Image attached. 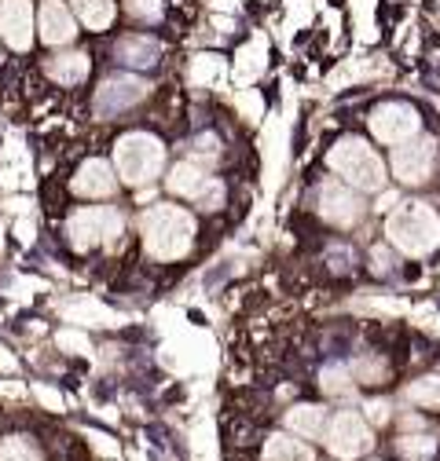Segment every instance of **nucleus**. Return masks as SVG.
I'll use <instances>...</instances> for the list:
<instances>
[{
  "instance_id": "nucleus-6",
  "label": "nucleus",
  "mask_w": 440,
  "mask_h": 461,
  "mask_svg": "<svg viewBox=\"0 0 440 461\" xmlns=\"http://www.w3.org/2000/svg\"><path fill=\"white\" fill-rule=\"evenodd\" d=\"M161 363L177 370V374H195V370H206L216 363V352H213V340L206 333H195V330H184L177 340H170L161 348Z\"/></svg>"
},
{
  "instance_id": "nucleus-13",
  "label": "nucleus",
  "mask_w": 440,
  "mask_h": 461,
  "mask_svg": "<svg viewBox=\"0 0 440 461\" xmlns=\"http://www.w3.org/2000/svg\"><path fill=\"white\" fill-rule=\"evenodd\" d=\"M115 168H110L106 161L92 158L78 168V176H74V194L81 198H106V194H115Z\"/></svg>"
},
{
  "instance_id": "nucleus-7",
  "label": "nucleus",
  "mask_w": 440,
  "mask_h": 461,
  "mask_svg": "<svg viewBox=\"0 0 440 461\" xmlns=\"http://www.w3.org/2000/svg\"><path fill=\"white\" fill-rule=\"evenodd\" d=\"M418 129H422V118H418V110L408 106V103H381V106H374V113H371V132H374V140L390 143V147L408 143L411 136H418Z\"/></svg>"
},
{
  "instance_id": "nucleus-41",
  "label": "nucleus",
  "mask_w": 440,
  "mask_h": 461,
  "mask_svg": "<svg viewBox=\"0 0 440 461\" xmlns=\"http://www.w3.org/2000/svg\"><path fill=\"white\" fill-rule=\"evenodd\" d=\"M390 267H393L390 253H385V249H374V271H390Z\"/></svg>"
},
{
  "instance_id": "nucleus-8",
  "label": "nucleus",
  "mask_w": 440,
  "mask_h": 461,
  "mask_svg": "<svg viewBox=\"0 0 440 461\" xmlns=\"http://www.w3.org/2000/svg\"><path fill=\"white\" fill-rule=\"evenodd\" d=\"M433 161H436V143L429 136H411L408 143H397L393 154V172L397 180L408 187H418L433 176Z\"/></svg>"
},
{
  "instance_id": "nucleus-31",
  "label": "nucleus",
  "mask_w": 440,
  "mask_h": 461,
  "mask_svg": "<svg viewBox=\"0 0 440 461\" xmlns=\"http://www.w3.org/2000/svg\"><path fill=\"white\" fill-rule=\"evenodd\" d=\"M235 103H239V110L246 113V118H250V122L264 118V103H261V95H257L253 88H243V92L235 95Z\"/></svg>"
},
{
  "instance_id": "nucleus-19",
  "label": "nucleus",
  "mask_w": 440,
  "mask_h": 461,
  "mask_svg": "<svg viewBox=\"0 0 440 461\" xmlns=\"http://www.w3.org/2000/svg\"><path fill=\"white\" fill-rule=\"evenodd\" d=\"M63 315H67L70 322H88V326H122V315H115L110 308H103L99 301H88V297L67 304Z\"/></svg>"
},
{
  "instance_id": "nucleus-32",
  "label": "nucleus",
  "mask_w": 440,
  "mask_h": 461,
  "mask_svg": "<svg viewBox=\"0 0 440 461\" xmlns=\"http://www.w3.org/2000/svg\"><path fill=\"white\" fill-rule=\"evenodd\" d=\"M195 450H198V457H202V454H209V461H216V443H213V421H202V425L195 429Z\"/></svg>"
},
{
  "instance_id": "nucleus-46",
  "label": "nucleus",
  "mask_w": 440,
  "mask_h": 461,
  "mask_svg": "<svg viewBox=\"0 0 440 461\" xmlns=\"http://www.w3.org/2000/svg\"><path fill=\"white\" fill-rule=\"evenodd\" d=\"M433 330H436V333H440V315H436V319H433Z\"/></svg>"
},
{
  "instance_id": "nucleus-23",
  "label": "nucleus",
  "mask_w": 440,
  "mask_h": 461,
  "mask_svg": "<svg viewBox=\"0 0 440 461\" xmlns=\"http://www.w3.org/2000/svg\"><path fill=\"white\" fill-rule=\"evenodd\" d=\"M225 74H228V67H225V59H220V55H195L191 70H188L191 85H198V88L220 85V81H225Z\"/></svg>"
},
{
  "instance_id": "nucleus-29",
  "label": "nucleus",
  "mask_w": 440,
  "mask_h": 461,
  "mask_svg": "<svg viewBox=\"0 0 440 461\" xmlns=\"http://www.w3.org/2000/svg\"><path fill=\"white\" fill-rule=\"evenodd\" d=\"M125 12H129L133 19L158 23V19H161V12H165V5H161V0H125Z\"/></svg>"
},
{
  "instance_id": "nucleus-25",
  "label": "nucleus",
  "mask_w": 440,
  "mask_h": 461,
  "mask_svg": "<svg viewBox=\"0 0 440 461\" xmlns=\"http://www.w3.org/2000/svg\"><path fill=\"white\" fill-rule=\"evenodd\" d=\"M404 395L411 402H418V407H440V374H429V377L411 381Z\"/></svg>"
},
{
  "instance_id": "nucleus-22",
  "label": "nucleus",
  "mask_w": 440,
  "mask_h": 461,
  "mask_svg": "<svg viewBox=\"0 0 440 461\" xmlns=\"http://www.w3.org/2000/svg\"><path fill=\"white\" fill-rule=\"evenodd\" d=\"M202 180H206V168H202L198 161H180V165L170 172L165 187H170L173 194H180V198H195V191L202 187Z\"/></svg>"
},
{
  "instance_id": "nucleus-40",
  "label": "nucleus",
  "mask_w": 440,
  "mask_h": 461,
  "mask_svg": "<svg viewBox=\"0 0 440 461\" xmlns=\"http://www.w3.org/2000/svg\"><path fill=\"white\" fill-rule=\"evenodd\" d=\"M88 439L96 443V450H103V454H118V443H110L106 436H99V432H88Z\"/></svg>"
},
{
  "instance_id": "nucleus-28",
  "label": "nucleus",
  "mask_w": 440,
  "mask_h": 461,
  "mask_svg": "<svg viewBox=\"0 0 440 461\" xmlns=\"http://www.w3.org/2000/svg\"><path fill=\"white\" fill-rule=\"evenodd\" d=\"M195 202H198V209H220V205H225V184L206 176L202 187L195 191Z\"/></svg>"
},
{
  "instance_id": "nucleus-45",
  "label": "nucleus",
  "mask_w": 440,
  "mask_h": 461,
  "mask_svg": "<svg viewBox=\"0 0 440 461\" xmlns=\"http://www.w3.org/2000/svg\"><path fill=\"white\" fill-rule=\"evenodd\" d=\"M216 8H235V0H216Z\"/></svg>"
},
{
  "instance_id": "nucleus-12",
  "label": "nucleus",
  "mask_w": 440,
  "mask_h": 461,
  "mask_svg": "<svg viewBox=\"0 0 440 461\" xmlns=\"http://www.w3.org/2000/svg\"><path fill=\"white\" fill-rule=\"evenodd\" d=\"M0 33L15 51H26L33 44V12L30 0H0Z\"/></svg>"
},
{
  "instance_id": "nucleus-2",
  "label": "nucleus",
  "mask_w": 440,
  "mask_h": 461,
  "mask_svg": "<svg viewBox=\"0 0 440 461\" xmlns=\"http://www.w3.org/2000/svg\"><path fill=\"white\" fill-rule=\"evenodd\" d=\"M390 242L408 257H426L440 246V216L426 202H404L385 223Z\"/></svg>"
},
{
  "instance_id": "nucleus-9",
  "label": "nucleus",
  "mask_w": 440,
  "mask_h": 461,
  "mask_svg": "<svg viewBox=\"0 0 440 461\" xmlns=\"http://www.w3.org/2000/svg\"><path fill=\"white\" fill-rule=\"evenodd\" d=\"M326 447H330V454L353 461V457L367 454L374 447V439H371V429H367V421L360 414L342 411L338 418L326 421Z\"/></svg>"
},
{
  "instance_id": "nucleus-3",
  "label": "nucleus",
  "mask_w": 440,
  "mask_h": 461,
  "mask_svg": "<svg viewBox=\"0 0 440 461\" xmlns=\"http://www.w3.org/2000/svg\"><path fill=\"white\" fill-rule=\"evenodd\" d=\"M326 165L338 172V176L353 187V191H381L385 187V165L374 154V147H367L356 136H345L330 147Z\"/></svg>"
},
{
  "instance_id": "nucleus-4",
  "label": "nucleus",
  "mask_w": 440,
  "mask_h": 461,
  "mask_svg": "<svg viewBox=\"0 0 440 461\" xmlns=\"http://www.w3.org/2000/svg\"><path fill=\"white\" fill-rule=\"evenodd\" d=\"M161 161H165V147L147 136V132H129L118 140L115 147V165H118V176L133 187H143L151 184L158 172H161Z\"/></svg>"
},
{
  "instance_id": "nucleus-34",
  "label": "nucleus",
  "mask_w": 440,
  "mask_h": 461,
  "mask_svg": "<svg viewBox=\"0 0 440 461\" xmlns=\"http://www.w3.org/2000/svg\"><path fill=\"white\" fill-rule=\"evenodd\" d=\"M353 12L360 19V41L371 44L374 41V26H371V0H353Z\"/></svg>"
},
{
  "instance_id": "nucleus-17",
  "label": "nucleus",
  "mask_w": 440,
  "mask_h": 461,
  "mask_svg": "<svg viewBox=\"0 0 440 461\" xmlns=\"http://www.w3.org/2000/svg\"><path fill=\"white\" fill-rule=\"evenodd\" d=\"M44 74L51 81H60V85H78L88 77V55L81 51H63V55H51V59L44 63Z\"/></svg>"
},
{
  "instance_id": "nucleus-42",
  "label": "nucleus",
  "mask_w": 440,
  "mask_h": 461,
  "mask_svg": "<svg viewBox=\"0 0 440 461\" xmlns=\"http://www.w3.org/2000/svg\"><path fill=\"white\" fill-rule=\"evenodd\" d=\"M393 205H397V194H393V191H385V194L378 198V205H374V209H378V212H390Z\"/></svg>"
},
{
  "instance_id": "nucleus-39",
  "label": "nucleus",
  "mask_w": 440,
  "mask_h": 461,
  "mask_svg": "<svg viewBox=\"0 0 440 461\" xmlns=\"http://www.w3.org/2000/svg\"><path fill=\"white\" fill-rule=\"evenodd\" d=\"M37 399L44 402V407H51V411H63V399H60V392H51V388H37Z\"/></svg>"
},
{
  "instance_id": "nucleus-5",
  "label": "nucleus",
  "mask_w": 440,
  "mask_h": 461,
  "mask_svg": "<svg viewBox=\"0 0 440 461\" xmlns=\"http://www.w3.org/2000/svg\"><path fill=\"white\" fill-rule=\"evenodd\" d=\"M122 216H118V209H78L74 216H70V223H67V235H70V246L78 249V253H85V249H92V246H99V242H118V235H122Z\"/></svg>"
},
{
  "instance_id": "nucleus-15",
  "label": "nucleus",
  "mask_w": 440,
  "mask_h": 461,
  "mask_svg": "<svg viewBox=\"0 0 440 461\" xmlns=\"http://www.w3.org/2000/svg\"><path fill=\"white\" fill-rule=\"evenodd\" d=\"M264 63H268V37H253L246 48H239L235 55V70H232V81L239 88L253 85L261 74H264Z\"/></svg>"
},
{
  "instance_id": "nucleus-26",
  "label": "nucleus",
  "mask_w": 440,
  "mask_h": 461,
  "mask_svg": "<svg viewBox=\"0 0 440 461\" xmlns=\"http://www.w3.org/2000/svg\"><path fill=\"white\" fill-rule=\"evenodd\" d=\"M397 450H400L404 461H429L433 450H436V439L433 436H404L397 443Z\"/></svg>"
},
{
  "instance_id": "nucleus-27",
  "label": "nucleus",
  "mask_w": 440,
  "mask_h": 461,
  "mask_svg": "<svg viewBox=\"0 0 440 461\" xmlns=\"http://www.w3.org/2000/svg\"><path fill=\"white\" fill-rule=\"evenodd\" d=\"M0 461H41V454L33 450L30 439L15 436V439H5V443H0Z\"/></svg>"
},
{
  "instance_id": "nucleus-33",
  "label": "nucleus",
  "mask_w": 440,
  "mask_h": 461,
  "mask_svg": "<svg viewBox=\"0 0 440 461\" xmlns=\"http://www.w3.org/2000/svg\"><path fill=\"white\" fill-rule=\"evenodd\" d=\"M55 340H60V348H63V352H74V356H85V352H88V337L78 333V330H63Z\"/></svg>"
},
{
  "instance_id": "nucleus-11",
  "label": "nucleus",
  "mask_w": 440,
  "mask_h": 461,
  "mask_svg": "<svg viewBox=\"0 0 440 461\" xmlns=\"http://www.w3.org/2000/svg\"><path fill=\"white\" fill-rule=\"evenodd\" d=\"M143 95H147V81H140V77H110L96 92V113L110 118V113H122V110L136 106Z\"/></svg>"
},
{
  "instance_id": "nucleus-14",
  "label": "nucleus",
  "mask_w": 440,
  "mask_h": 461,
  "mask_svg": "<svg viewBox=\"0 0 440 461\" xmlns=\"http://www.w3.org/2000/svg\"><path fill=\"white\" fill-rule=\"evenodd\" d=\"M74 15L70 8L63 5V0H44L41 8V41L44 44H67L74 41Z\"/></svg>"
},
{
  "instance_id": "nucleus-1",
  "label": "nucleus",
  "mask_w": 440,
  "mask_h": 461,
  "mask_svg": "<svg viewBox=\"0 0 440 461\" xmlns=\"http://www.w3.org/2000/svg\"><path fill=\"white\" fill-rule=\"evenodd\" d=\"M143 246L154 260H180L195 242V220L180 205H154L143 212Z\"/></svg>"
},
{
  "instance_id": "nucleus-38",
  "label": "nucleus",
  "mask_w": 440,
  "mask_h": 461,
  "mask_svg": "<svg viewBox=\"0 0 440 461\" xmlns=\"http://www.w3.org/2000/svg\"><path fill=\"white\" fill-rule=\"evenodd\" d=\"M367 418H371L374 425H385V421H390V402H385V399L367 402Z\"/></svg>"
},
{
  "instance_id": "nucleus-43",
  "label": "nucleus",
  "mask_w": 440,
  "mask_h": 461,
  "mask_svg": "<svg viewBox=\"0 0 440 461\" xmlns=\"http://www.w3.org/2000/svg\"><path fill=\"white\" fill-rule=\"evenodd\" d=\"M15 230H19V239H23V242H33V223H30V220H23Z\"/></svg>"
},
{
  "instance_id": "nucleus-16",
  "label": "nucleus",
  "mask_w": 440,
  "mask_h": 461,
  "mask_svg": "<svg viewBox=\"0 0 440 461\" xmlns=\"http://www.w3.org/2000/svg\"><path fill=\"white\" fill-rule=\"evenodd\" d=\"M283 158H287V129L283 122H271L268 132H264V161H268V194L280 187L283 180Z\"/></svg>"
},
{
  "instance_id": "nucleus-36",
  "label": "nucleus",
  "mask_w": 440,
  "mask_h": 461,
  "mask_svg": "<svg viewBox=\"0 0 440 461\" xmlns=\"http://www.w3.org/2000/svg\"><path fill=\"white\" fill-rule=\"evenodd\" d=\"M353 374H356V377H363V381L371 384V381L385 377V363H381V359H363V363H356V366H353Z\"/></svg>"
},
{
  "instance_id": "nucleus-24",
  "label": "nucleus",
  "mask_w": 440,
  "mask_h": 461,
  "mask_svg": "<svg viewBox=\"0 0 440 461\" xmlns=\"http://www.w3.org/2000/svg\"><path fill=\"white\" fill-rule=\"evenodd\" d=\"M74 12L88 30H106L115 23V0H74Z\"/></svg>"
},
{
  "instance_id": "nucleus-30",
  "label": "nucleus",
  "mask_w": 440,
  "mask_h": 461,
  "mask_svg": "<svg viewBox=\"0 0 440 461\" xmlns=\"http://www.w3.org/2000/svg\"><path fill=\"white\" fill-rule=\"evenodd\" d=\"M323 392H330V395H349L353 392V381H345V370L342 366H330V370H323Z\"/></svg>"
},
{
  "instance_id": "nucleus-18",
  "label": "nucleus",
  "mask_w": 440,
  "mask_h": 461,
  "mask_svg": "<svg viewBox=\"0 0 440 461\" xmlns=\"http://www.w3.org/2000/svg\"><path fill=\"white\" fill-rule=\"evenodd\" d=\"M161 55V44L154 37H122L118 41V59L129 67H154Z\"/></svg>"
},
{
  "instance_id": "nucleus-37",
  "label": "nucleus",
  "mask_w": 440,
  "mask_h": 461,
  "mask_svg": "<svg viewBox=\"0 0 440 461\" xmlns=\"http://www.w3.org/2000/svg\"><path fill=\"white\" fill-rule=\"evenodd\" d=\"M356 308H360V312H381V315H397V312H404L400 301H360Z\"/></svg>"
},
{
  "instance_id": "nucleus-10",
  "label": "nucleus",
  "mask_w": 440,
  "mask_h": 461,
  "mask_svg": "<svg viewBox=\"0 0 440 461\" xmlns=\"http://www.w3.org/2000/svg\"><path fill=\"white\" fill-rule=\"evenodd\" d=\"M316 202H319V205H316L319 216L330 220V223H338V227H353V223H360L363 212H367L363 198H360L353 187H342V184H335V180H326V184L319 187Z\"/></svg>"
},
{
  "instance_id": "nucleus-20",
  "label": "nucleus",
  "mask_w": 440,
  "mask_h": 461,
  "mask_svg": "<svg viewBox=\"0 0 440 461\" xmlns=\"http://www.w3.org/2000/svg\"><path fill=\"white\" fill-rule=\"evenodd\" d=\"M287 429H294L298 436L316 439V436H323V429H326V411H323V407H312V402H301V407L287 411Z\"/></svg>"
},
{
  "instance_id": "nucleus-35",
  "label": "nucleus",
  "mask_w": 440,
  "mask_h": 461,
  "mask_svg": "<svg viewBox=\"0 0 440 461\" xmlns=\"http://www.w3.org/2000/svg\"><path fill=\"white\" fill-rule=\"evenodd\" d=\"M191 154H195V158H209V161H216V154H220L216 136H198V140H191Z\"/></svg>"
},
{
  "instance_id": "nucleus-21",
  "label": "nucleus",
  "mask_w": 440,
  "mask_h": 461,
  "mask_svg": "<svg viewBox=\"0 0 440 461\" xmlns=\"http://www.w3.org/2000/svg\"><path fill=\"white\" fill-rule=\"evenodd\" d=\"M264 461H312V447L280 432V436H268L264 443Z\"/></svg>"
},
{
  "instance_id": "nucleus-44",
  "label": "nucleus",
  "mask_w": 440,
  "mask_h": 461,
  "mask_svg": "<svg viewBox=\"0 0 440 461\" xmlns=\"http://www.w3.org/2000/svg\"><path fill=\"white\" fill-rule=\"evenodd\" d=\"M0 370H15V359H12L5 348H0Z\"/></svg>"
}]
</instances>
